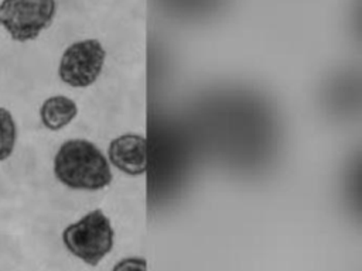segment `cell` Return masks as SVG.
Wrapping results in <instances>:
<instances>
[{"instance_id": "6da1fadb", "label": "cell", "mask_w": 362, "mask_h": 271, "mask_svg": "<svg viewBox=\"0 0 362 271\" xmlns=\"http://www.w3.org/2000/svg\"><path fill=\"white\" fill-rule=\"evenodd\" d=\"M54 176L74 191H99L110 185L113 175L102 150L86 138H69L55 152Z\"/></svg>"}, {"instance_id": "7a4b0ae2", "label": "cell", "mask_w": 362, "mask_h": 271, "mask_svg": "<svg viewBox=\"0 0 362 271\" xmlns=\"http://www.w3.org/2000/svg\"><path fill=\"white\" fill-rule=\"evenodd\" d=\"M65 248L88 265H98L113 248L115 230L102 209H93L62 231Z\"/></svg>"}, {"instance_id": "3957f363", "label": "cell", "mask_w": 362, "mask_h": 271, "mask_svg": "<svg viewBox=\"0 0 362 271\" xmlns=\"http://www.w3.org/2000/svg\"><path fill=\"white\" fill-rule=\"evenodd\" d=\"M57 14V0H1L0 25L17 42L35 40Z\"/></svg>"}, {"instance_id": "277c9868", "label": "cell", "mask_w": 362, "mask_h": 271, "mask_svg": "<svg viewBox=\"0 0 362 271\" xmlns=\"http://www.w3.org/2000/svg\"><path fill=\"white\" fill-rule=\"evenodd\" d=\"M106 51L96 38H85L65 48L58 64L59 79L71 88H88L103 71Z\"/></svg>"}, {"instance_id": "5b68a950", "label": "cell", "mask_w": 362, "mask_h": 271, "mask_svg": "<svg viewBox=\"0 0 362 271\" xmlns=\"http://www.w3.org/2000/svg\"><path fill=\"white\" fill-rule=\"evenodd\" d=\"M107 161L129 176L146 174V138L139 133H124L109 143Z\"/></svg>"}, {"instance_id": "8992f818", "label": "cell", "mask_w": 362, "mask_h": 271, "mask_svg": "<svg viewBox=\"0 0 362 271\" xmlns=\"http://www.w3.org/2000/svg\"><path fill=\"white\" fill-rule=\"evenodd\" d=\"M38 114L45 128L58 131L75 120L78 116V104L65 95H54L41 103Z\"/></svg>"}, {"instance_id": "52a82bcc", "label": "cell", "mask_w": 362, "mask_h": 271, "mask_svg": "<svg viewBox=\"0 0 362 271\" xmlns=\"http://www.w3.org/2000/svg\"><path fill=\"white\" fill-rule=\"evenodd\" d=\"M17 143V124L11 112L0 107V161H6L14 152Z\"/></svg>"}, {"instance_id": "ba28073f", "label": "cell", "mask_w": 362, "mask_h": 271, "mask_svg": "<svg viewBox=\"0 0 362 271\" xmlns=\"http://www.w3.org/2000/svg\"><path fill=\"white\" fill-rule=\"evenodd\" d=\"M112 271H147V263L143 257H126L122 258Z\"/></svg>"}]
</instances>
